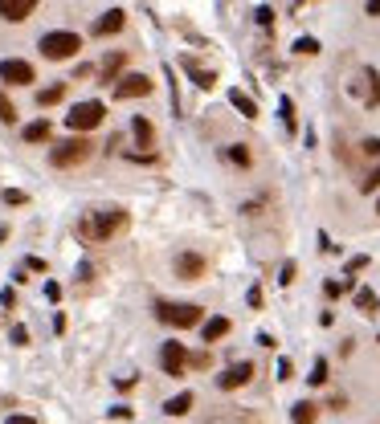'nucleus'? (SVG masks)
<instances>
[{
    "label": "nucleus",
    "instance_id": "ea45409f",
    "mask_svg": "<svg viewBox=\"0 0 380 424\" xmlns=\"http://www.w3.org/2000/svg\"><path fill=\"white\" fill-rule=\"evenodd\" d=\"M376 212H380V200H376Z\"/></svg>",
    "mask_w": 380,
    "mask_h": 424
},
{
    "label": "nucleus",
    "instance_id": "39448f33",
    "mask_svg": "<svg viewBox=\"0 0 380 424\" xmlns=\"http://www.w3.org/2000/svg\"><path fill=\"white\" fill-rule=\"evenodd\" d=\"M102 115H107L102 102H78L70 115H66V122H70V131H95L98 122H102Z\"/></svg>",
    "mask_w": 380,
    "mask_h": 424
},
{
    "label": "nucleus",
    "instance_id": "5701e85b",
    "mask_svg": "<svg viewBox=\"0 0 380 424\" xmlns=\"http://www.w3.org/2000/svg\"><path fill=\"white\" fill-rule=\"evenodd\" d=\"M225 155H229V164H238V167H250V160H254V155H250V147H241V143H233Z\"/></svg>",
    "mask_w": 380,
    "mask_h": 424
},
{
    "label": "nucleus",
    "instance_id": "ddd939ff",
    "mask_svg": "<svg viewBox=\"0 0 380 424\" xmlns=\"http://www.w3.org/2000/svg\"><path fill=\"white\" fill-rule=\"evenodd\" d=\"M201 334H205V343H217L221 334H229V318H221V314H217V318H209V323L201 327Z\"/></svg>",
    "mask_w": 380,
    "mask_h": 424
},
{
    "label": "nucleus",
    "instance_id": "2f4dec72",
    "mask_svg": "<svg viewBox=\"0 0 380 424\" xmlns=\"http://www.w3.org/2000/svg\"><path fill=\"white\" fill-rule=\"evenodd\" d=\"M4 204H25V192L8 188V192H4Z\"/></svg>",
    "mask_w": 380,
    "mask_h": 424
},
{
    "label": "nucleus",
    "instance_id": "412c9836",
    "mask_svg": "<svg viewBox=\"0 0 380 424\" xmlns=\"http://www.w3.org/2000/svg\"><path fill=\"white\" fill-rule=\"evenodd\" d=\"M62 98H66V86H46V90H37V106H53Z\"/></svg>",
    "mask_w": 380,
    "mask_h": 424
},
{
    "label": "nucleus",
    "instance_id": "dca6fc26",
    "mask_svg": "<svg viewBox=\"0 0 380 424\" xmlns=\"http://www.w3.org/2000/svg\"><path fill=\"white\" fill-rule=\"evenodd\" d=\"M189 408H192V392H180V396H172V400L164 404V412H168V416H184Z\"/></svg>",
    "mask_w": 380,
    "mask_h": 424
},
{
    "label": "nucleus",
    "instance_id": "0eeeda50",
    "mask_svg": "<svg viewBox=\"0 0 380 424\" xmlns=\"http://www.w3.org/2000/svg\"><path fill=\"white\" fill-rule=\"evenodd\" d=\"M0 82H8V86H29V82H33V66L21 62V57H8V62H0Z\"/></svg>",
    "mask_w": 380,
    "mask_h": 424
},
{
    "label": "nucleus",
    "instance_id": "7ed1b4c3",
    "mask_svg": "<svg viewBox=\"0 0 380 424\" xmlns=\"http://www.w3.org/2000/svg\"><path fill=\"white\" fill-rule=\"evenodd\" d=\"M49 160H53V167H78V164H86L90 160V139H66V143H57L53 151H49Z\"/></svg>",
    "mask_w": 380,
    "mask_h": 424
},
{
    "label": "nucleus",
    "instance_id": "f257e3e1",
    "mask_svg": "<svg viewBox=\"0 0 380 424\" xmlns=\"http://www.w3.org/2000/svg\"><path fill=\"white\" fill-rule=\"evenodd\" d=\"M127 225V216L119 209H102V212H86L82 216V225H78V233L90 236V241H107V236H115Z\"/></svg>",
    "mask_w": 380,
    "mask_h": 424
},
{
    "label": "nucleus",
    "instance_id": "473e14b6",
    "mask_svg": "<svg viewBox=\"0 0 380 424\" xmlns=\"http://www.w3.org/2000/svg\"><path fill=\"white\" fill-rule=\"evenodd\" d=\"M290 372H294V363L290 359H278V379H290Z\"/></svg>",
    "mask_w": 380,
    "mask_h": 424
},
{
    "label": "nucleus",
    "instance_id": "f3484780",
    "mask_svg": "<svg viewBox=\"0 0 380 424\" xmlns=\"http://www.w3.org/2000/svg\"><path fill=\"white\" fill-rule=\"evenodd\" d=\"M131 131H135V143H140V147H151V139H156V135H151V122H147L143 115H135Z\"/></svg>",
    "mask_w": 380,
    "mask_h": 424
},
{
    "label": "nucleus",
    "instance_id": "f704fd0d",
    "mask_svg": "<svg viewBox=\"0 0 380 424\" xmlns=\"http://www.w3.org/2000/svg\"><path fill=\"white\" fill-rule=\"evenodd\" d=\"M364 265H368V257H352V261H348V274H360Z\"/></svg>",
    "mask_w": 380,
    "mask_h": 424
},
{
    "label": "nucleus",
    "instance_id": "c9c22d12",
    "mask_svg": "<svg viewBox=\"0 0 380 424\" xmlns=\"http://www.w3.org/2000/svg\"><path fill=\"white\" fill-rule=\"evenodd\" d=\"M344 290H348V285H344V282H327V298H339Z\"/></svg>",
    "mask_w": 380,
    "mask_h": 424
},
{
    "label": "nucleus",
    "instance_id": "9b49d317",
    "mask_svg": "<svg viewBox=\"0 0 380 424\" xmlns=\"http://www.w3.org/2000/svg\"><path fill=\"white\" fill-rule=\"evenodd\" d=\"M37 8V0H0V17L4 21H25Z\"/></svg>",
    "mask_w": 380,
    "mask_h": 424
},
{
    "label": "nucleus",
    "instance_id": "20e7f679",
    "mask_svg": "<svg viewBox=\"0 0 380 424\" xmlns=\"http://www.w3.org/2000/svg\"><path fill=\"white\" fill-rule=\"evenodd\" d=\"M82 49V37L78 33H46L41 37V53H46L49 62H66Z\"/></svg>",
    "mask_w": 380,
    "mask_h": 424
},
{
    "label": "nucleus",
    "instance_id": "bb28decb",
    "mask_svg": "<svg viewBox=\"0 0 380 424\" xmlns=\"http://www.w3.org/2000/svg\"><path fill=\"white\" fill-rule=\"evenodd\" d=\"M356 306L360 310H372V306H376V294H372V290H356Z\"/></svg>",
    "mask_w": 380,
    "mask_h": 424
},
{
    "label": "nucleus",
    "instance_id": "72a5a7b5",
    "mask_svg": "<svg viewBox=\"0 0 380 424\" xmlns=\"http://www.w3.org/2000/svg\"><path fill=\"white\" fill-rule=\"evenodd\" d=\"M46 298H49V302H57V298H62V285L49 282V285H46Z\"/></svg>",
    "mask_w": 380,
    "mask_h": 424
},
{
    "label": "nucleus",
    "instance_id": "9d476101",
    "mask_svg": "<svg viewBox=\"0 0 380 424\" xmlns=\"http://www.w3.org/2000/svg\"><path fill=\"white\" fill-rule=\"evenodd\" d=\"M176 274H180L184 282L205 278V257H201V253H180V257H176Z\"/></svg>",
    "mask_w": 380,
    "mask_h": 424
},
{
    "label": "nucleus",
    "instance_id": "4be33fe9",
    "mask_svg": "<svg viewBox=\"0 0 380 424\" xmlns=\"http://www.w3.org/2000/svg\"><path fill=\"white\" fill-rule=\"evenodd\" d=\"M123 62H127L123 53H107V62H102V78H107V82H115V73L123 70Z\"/></svg>",
    "mask_w": 380,
    "mask_h": 424
},
{
    "label": "nucleus",
    "instance_id": "4468645a",
    "mask_svg": "<svg viewBox=\"0 0 380 424\" xmlns=\"http://www.w3.org/2000/svg\"><path fill=\"white\" fill-rule=\"evenodd\" d=\"M184 70H189L192 78H196V86H201V90H213V86H217V73L201 70V66H196V62H189V57H184Z\"/></svg>",
    "mask_w": 380,
    "mask_h": 424
},
{
    "label": "nucleus",
    "instance_id": "a878e982",
    "mask_svg": "<svg viewBox=\"0 0 380 424\" xmlns=\"http://www.w3.org/2000/svg\"><path fill=\"white\" fill-rule=\"evenodd\" d=\"M0 122H17V106L0 94Z\"/></svg>",
    "mask_w": 380,
    "mask_h": 424
},
{
    "label": "nucleus",
    "instance_id": "6e6552de",
    "mask_svg": "<svg viewBox=\"0 0 380 424\" xmlns=\"http://www.w3.org/2000/svg\"><path fill=\"white\" fill-rule=\"evenodd\" d=\"M160 367H164L168 376H184V367H189V351H184V343H164V351H160Z\"/></svg>",
    "mask_w": 380,
    "mask_h": 424
},
{
    "label": "nucleus",
    "instance_id": "f03ea898",
    "mask_svg": "<svg viewBox=\"0 0 380 424\" xmlns=\"http://www.w3.org/2000/svg\"><path fill=\"white\" fill-rule=\"evenodd\" d=\"M156 318L160 323H168V327H196L201 323V306L196 302H160L156 306Z\"/></svg>",
    "mask_w": 380,
    "mask_h": 424
},
{
    "label": "nucleus",
    "instance_id": "423d86ee",
    "mask_svg": "<svg viewBox=\"0 0 380 424\" xmlns=\"http://www.w3.org/2000/svg\"><path fill=\"white\" fill-rule=\"evenodd\" d=\"M147 94H151V78H147V73L115 78V98H147Z\"/></svg>",
    "mask_w": 380,
    "mask_h": 424
},
{
    "label": "nucleus",
    "instance_id": "1a4fd4ad",
    "mask_svg": "<svg viewBox=\"0 0 380 424\" xmlns=\"http://www.w3.org/2000/svg\"><path fill=\"white\" fill-rule=\"evenodd\" d=\"M250 379H254V363H233L229 372H221V376H217V388L233 392V388H245Z\"/></svg>",
    "mask_w": 380,
    "mask_h": 424
},
{
    "label": "nucleus",
    "instance_id": "4c0bfd02",
    "mask_svg": "<svg viewBox=\"0 0 380 424\" xmlns=\"http://www.w3.org/2000/svg\"><path fill=\"white\" fill-rule=\"evenodd\" d=\"M4 424H37V421H33V416H8Z\"/></svg>",
    "mask_w": 380,
    "mask_h": 424
},
{
    "label": "nucleus",
    "instance_id": "f8f14e48",
    "mask_svg": "<svg viewBox=\"0 0 380 424\" xmlns=\"http://www.w3.org/2000/svg\"><path fill=\"white\" fill-rule=\"evenodd\" d=\"M123 21H127V17H123V8H111V13H102V17L95 21V33H98V37H111V33H119V29H123Z\"/></svg>",
    "mask_w": 380,
    "mask_h": 424
},
{
    "label": "nucleus",
    "instance_id": "e433bc0d",
    "mask_svg": "<svg viewBox=\"0 0 380 424\" xmlns=\"http://www.w3.org/2000/svg\"><path fill=\"white\" fill-rule=\"evenodd\" d=\"M254 17H258V24H270V21H274V13H270V8H258Z\"/></svg>",
    "mask_w": 380,
    "mask_h": 424
},
{
    "label": "nucleus",
    "instance_id": "2eb2a0df",
    "mask_svg": "<svg viewBox=\"0 0 380 424\" xmlns=\"http://www.w3.org/2000/svg\"><path fill=\"white\" fill-rule=\"evenodd\" d=\"M364 82H368L364 106H380V73H376V70H364Z\"/></svg>",
    "mask_w": 380,
    "mask_h": 424
},
{
    "label": "nucleus",
    "instance_id": "c756f323",
    "mask_svg": "<svg viewBox=\"0 0 380 424\" xmlns=\"http://www.w3.org/2000/svg\"><path fill=\"white\" fill-rule=\"evenodd\" d=\"M360 151H364L368 160H376V155H380V139H364V143H360Z\"/></svg>",
    "mask_w": 380,
    "mask_h": 424
},
{
    "label": "nucleus",
    "instance_id": "c85d7f7f",
    "mask_svg": "<svg viewBox=\"0 0 380 424\" xmlns=\"http://www.w3.org/2000/svg\"><path fill=\"white\" fill-rule=\"evenodd\" d=\"M376 188H380V167H372V171H368V180L360 184V192H376Z\"/></svg>",
    "mask_w": 380,
    "mask_h": 424
},
{
    "label": "nucleus",
    "instance_id": "393cba45",
    "mask_svg": "<svg viewBox=\"0 0 380 424\" xmlns=\"http://www.w3.org/2000/svg\"><path fill=\"white\" fill-rule=\"evenodd\" d=\"M294 53L311 57V53H319V41H315V37H299V41H294Z\"/></svg>",
    "mask_w": 380,
    "mask_h": 424
},
{
    "label": "nucleus",
    "instance_id": "b1692460",
    "mask_svg": "<svg viewBox=\"0 0 380 424\" xmlns=\"http://www.w3.org/2000/svg\"><path fill=\"white\" fill-rule=\"evenodd\" d=\"M311 388H319V383H327V359H315V367H311Z\"/></svg>",
    "mask_w": 380,
    "mask_h": 424
},
{
    "label": "nucleus",
    "instance_id": "58836bf2",
    "mask_svg": "<svg viewBox=\"0 0 380 424\" xmlns=\"http://www.w3.org/2000/svg\"><path fill=\"white\" fill-rule=\"evenodd\" d=\"M368 17H380V0H368Z\"/></svg>",
    "mask_w": 380,
    "mask_h": 424
},
{
    "label": "nucleus",
    "instance_id": "7c9ffc66",
    "mask_svg": "<svg viewBox=\"0 0 380 424\" xmlns=\"http://www.w3.org/2000/svg\"><path fill=\"white\" fill-rule=\"evenodd\" d=\"M283 118H286V127L294 131V102L290 98H283Z\"/></svg>",
    "mask_w": 380,
    "mask_h": 424
},
{
    "label": "nucleus",
    "instance_id": "aec40b11",
    "mask_svg": "<svg viewBox=\"0 0 380 424\" xmlns=\"http://www.w3.org/2000/svg\"><path fill=\"white\" fill-rule=\"evenodd\" d=\"M229 102H233V106H238V111H241V115H245V118H254V115H258V106H254V98H245V94H241V90H229Z\"/></svg>",
    "mask_w": 380,
    "mask_h": 424
},
{
    "label": "nucleus",
    "instance_id": "a211bd4d",
    "mask_svg": "<svg viewBox=\"0 0 380 424\" xmlns=\"http://www.w3.org/2000/svg\"><path fill=\"white\" fill-rule=\"evenodd\" d=\"M315 412H319V408H315L311 400H299L294 408H290V416H294V424H315Z\"/></svg>",
    "mask_w": 380,
    "mask_h": 424
},
{
    "label": "nucleus",
    "instance_id": "cd10ccee",
    "mask_svg": "<svg viewBox=\"0 0 380 424\" xmlns=\"http://www.w3.org/2000/svg\"><path fill=\"white\" fill-rule=\"evenodd\" d=\"M294 274H299V265H294V261H283V269H278V282L290 285V282H294Z\"/></svg>",
    "mask_w": 380,
    "mask_h": 424
},
{
    "label": "nucleus",
    "instance_id": "6ab92c4d",
    "mask_svg": "<svg viewBox=\"0 0 380 424\" xmlns=\"http://www.w3.org/2000/svg\"><path fill=\"white\" fill-rule=\"evenodd\" d=\"M46 139H49V122L46 118H37V122L25 127V143H46Z\"/></svg>",
    "mask_w": 380,
    "mask_h": 424
}]
</instances>
